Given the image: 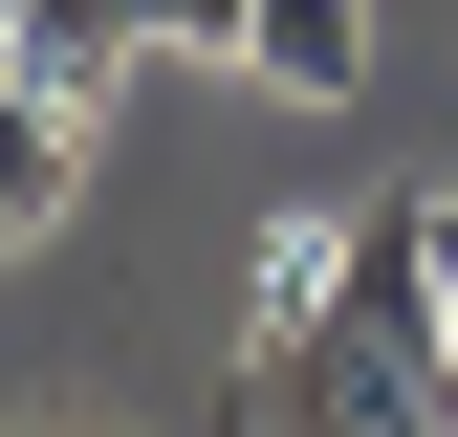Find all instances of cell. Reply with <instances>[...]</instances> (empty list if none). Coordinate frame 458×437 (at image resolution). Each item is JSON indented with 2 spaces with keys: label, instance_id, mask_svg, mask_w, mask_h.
Wrapping results in <instances>:
<instances>
[{
  "label": "cell",
  "instance_id": "5",
  "mask_svg": "<svg viewBox=\"0 0 458 437\" xmlns=\"http://www.w3.org/2000/svg\"><path fill=\"white\" fill-rule=\"evenodd\" d=\"M22 437H131V416H22Z\"/></svg>",
  "mask_w": 458,
  "mask_h": 437
},
{
  "label": "cell",
  "instance_id": "4",
  "mask_svg": "<svg viewBox=\"0 0 458 437\" xmlns=\"http://www.w3.org/2000/svg\"><path fill=\"white\" fill-rule=\"evenodd\" d=\"M437 306H458V197H437Z\"/></svg>",
  "mask_w": 458,
  "mask_h": 437
},
{
  "label": "cell",
  "instance_id": "1",
  "mask_svg": "<svg viewBox=\"0 0 458 437\" xmlns=\"http://www.w3.org/2000/svg\"><path fill=\"white\" fill-rule=\"evenodd\" d=\"M66 176H88V88H44L22 44H0V262L66 218Z\"/></svg>",
  "mask_w": 458,
  "mask_h": 437
},
{
  "label": "cell",
  "instance_id": "6",
  "mask_svg": "<svg viewBox=\"0 0 458 437\" xmlns=\"http://www.w3.org/2000/svg\"><path fill=\"white\" fill-rule=\"evenodd\" d=\"M0 22H22V0H0Z\"/></svg>",
  "mask_w": 458,
  "mask_h": 437
},
{
  "label": "cell",
  "instance_id": "3",
  "mask_svg": "<svg viewBox=\"0 0 458 437\" xmlns=\"http://www.w3.org/2000/svg\"><path fill=\"white\" fill-rule=\"evenodd\" d=\"M241 22H262V0H153V44H175V66H241Z\"/></svg>",
  "mask_w": 458,
  "mask_h": 437
},
{
  "label": "cell",
  "instance_id": "2",
  "mask_svg": "<svg viewBox=\"0 0 458 437\" xmlns=\"http://www.w3.org/2000/svg\"><path fill=\"white\" fill-rule=\"evenodd\" d=\"M241 66H262V88H306V109H350V88H371V0H262Z\"/></svg>",
  "mask_w": 458,
  "mask_h": 437
}]
</instances>
